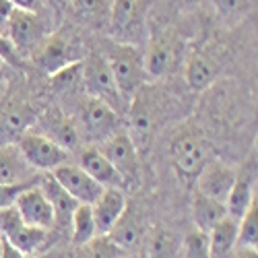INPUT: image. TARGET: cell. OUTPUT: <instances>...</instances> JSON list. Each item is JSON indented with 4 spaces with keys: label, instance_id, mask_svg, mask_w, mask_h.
Masks as SVG:
<instances>
[{
    "label": "cell",
    "instance_id": "cell-1",
    "mask_svg": "<svg viewBox=\"0 0 258 258\" xmlns=\"http://www.w3.org/2000/svg\"><path fill=\"white\" fill-rule=\"evenodd\" d=\"M103 58L112 71V77L118 85L124 101L131 105V101L143 89V85L147 81L141 52L128 44H114Z\"/></svg>",
    "mask_w": 258,
    "mask_h": 258
},
{
    "label": "cell",
    "instance_id": "cell-2",
    "mask_svg": "<svg viewBox=\"0 0 258 258\" xmlns=\"http://www.w3.org/2000/svg\"><path fill=\"white\" fill-rule=\"evenodd\" d=\"M99 147V151L105 155V159L112 163V167L118 171V176L124 182V190L133 188L141 182V161H139V151L133 137L126 131L114 133L112 137H107L103 143L95 145Z\"/></svg>",
    "mask_w": 258,
    "mask_h": 258
},
{
    "label": "cell",
    "instance_id": "cell-3",
    "mask_svg": "<svg viewBox=\"0 0 258 258\" xmlns=\"http://www.w3.org/2000/svg\"><path fill=\"white\" fill-rule=\"evenodd\" d=\"M83 85L89 97H95L120 114V110L128 105L112 77V71L101 54H89L83 60Z\"/></svg>",
    "mask_w": 258,
    "mask_h": 258
},
{
    "label": "cell",
    "instance_id": "cell-4",
    "mask_svg": "<svg viewBox=\"0 0 258 258\" xmlns=\"http://www.w3.org/2000/svg\"><path fill=\"white\" fill-rule=\"evenodd\" d=\"M77 124L83 139L99 145L107 137H112L114 133L120 131V114L107 103L95 97H87L79 105Z\"/></svg>",
    "mask_w": 258,
    "mask_h": 258
},
{
    "label": "cell",
    "instance_id": "cell-5",
    "mask_svg": "<svg viewBox=\"0 0 258 258\" xmlns=\"http://www.w3.org/2000/svg\"><path fill=\"white\" fill-rule=\"evenodd\" d=\"M17 149L23 155V159L37 171H54L56 167L69 163V151H64L60 145H56L52 139L44 137L41 133H25L17 141Z\"/></svg>",
    "mask_w": 258,
    "mask_h": 258
},
{
    "label": "cell",
    "instance_id": "cell-6",
    "mask_svg": "<svg viewBox=\"0 0 258 258\" xmlns=\"http://www.w3.org/2000/svg\"><path fill=\"white\" fill-rule=\"evenodd\" d=\"M46 29L41 19L37 17V13L31 11H21L15 9L9 21V29H7V37L13 44L15 52L19 58H27L33 56V52L39 48V44L46 39Z\"/></svg>",
    "mask_w": 258,
    "mask_h": 258
},
{
    "label": "cell",
    "instance_id": "cell-7",
    "mask_svg": "<svg viewBox=\"0 0 258 258\" xmlns=\"http://www.w3.org/2000/svg\"><path fill=\"white\" fill-rule=\"evenodd\" d=\"M31 58L37 69L52 77L54 73L71 67V64L81 62V50L75 39L62 33H54V35H46V39L39 44V48L33 52Z\"/></svg>",
    "mask_w": 258,
    "mask_h": 258
},
{
    "label": "cell",
    "instance_id": "cell-8",
    "mask_svg": "<svg viewBox=\"0 0 258 258\" xmlns=\"http://www.w3.org/2000/svg\"><path fill=\"white\" fill-rule=\"evenodd\" d=\"M171 161L178 174L186 178H197L201 169L209 163V145L201 135L182 133L171 143Z\"/></svg>",
    "mask_w": 258,
    "mask_h": 258
},
{
    "label": "cell",
    "instance_id": "cell-9",
    "mask_svg": "<svg viewBox=\"0 0 258 258\" xmlns=\"http://www.w3.org/2000/svg\"><path fill=\"white\" fill-rule=\"evenodd\" d=\"M50 176L67 190L79 205H93L99 199L101 192L105 190L89 174H85L77 163H71V161L56 167L54 171H50Z\"/></svg>",
    "mask_w": 258,
    "mask_h": 258
},
{
    "label": "cell",
    "instance_id": "cell-10",
    "mask_svg": "<svg viewBox=\"0 0 258 258\" xmlns=\"http://www.w3.org/2000/svg\"><path fill=\"white\" fill-rule=\"evenodd\" d=\"M15 207H17V211H19L21 219H23L25 225L41 227V229H52L54 227V211H52V205L46 199L44 190L39 188V184L27 186L19 195Z\"/></svg>",
    "mask_w": 258,
    "mask_h": 258
},
{
    "label": "cell",
    "instance_id": "cell-11",
    "mask_svg": "<svg viewBox=\"0 0 258 258\" xmlns=\"http://www.w3.org/2000/svg\"><path fill=\"white\" fill-rule=\"evenodd\" d=\"M126 209H128L126 190H122V188H105L99 195V199L91 205L97 235H107L110 233L112 227L120 221V217L124 215Z\"/></svg>",
    "mask_w": 258,
    "mask_h": 258
},
{
    "label": "cell",
    "instance_id": "cell-12",
    "mask_svg": "<svg viewBox=\"0 0 258 258\" xmlns=\"http://www.w3.org/2000/svg\"><path fill=\"white\" fill-rule=\"evenodd\" d=\"M235 174L238 171H233L221 161H209L197 176V190L203 192L205 197H211L225 205V199L235 182Z\"/></svg>",
    "mask_w": 258,
    "mask_h": 258
},
{
    "label": "cell",
    "instance_id": "cell-13",
    "mask_svg": "<svg viewBox=\"0 0 258 258\" xmlns=\"http://www.w3.org/2000/svg\"><path fill=\"white\" fill-rule=\"evenodd\" d=\"M37 171L23 159L17 145H0V184H37Z\"/></svg>",
    "mask_w": 258,
    "mask_h": 258
},
{
    "label": "cell",
    "instance_id": "cell-14",
    "mask_svg": "<svg viewBox=\"0 0 258 258\" xmlns=\"http://www.w3.org/2000/svg\"><path fill=\"white\" fill-rule=\"evenodd\" d=\"M254 184H256V159H250L246 171H242V174H235V182H233L229 195L225 199L227 217L240 219L242 215L246 213V209L256 199Z\"/></svg>",
    "mask_w": 258,
    "mask_h": 258
},
{
    "label": "cell",
    "instance_id": "cell-15",
    "mask_svg": "<svg viewBox=\"0 0 258 258\" xmlns=\"http://www.w3.org/2000/svg\"><path fill=\"white\" fill-rule=\"evenodd\" d=\"M85 174H89L99 186L103 188H122L124 182L118 176V171L112 167V163L105 159V155L99 151V147L89 145L79 153V163H77Z\"/></svg>",
    "mask_w": 258,
    "mask_h": 258
},
{
    "label": "cell",
    "instance_id": "cell-16",
    "mask_svg": "<svg viewBox=\"0 0 258 258\" xmlns=\"http://www.w3.org/2000/svg\"><path fill=\"white\" fill-rule=\"evenodd\" d=\"M41 122H44V133L41 135L52 139L56 145H60L64 149V151L71 153V151H75V149L81 147L83 137H81L77 120L69 118L67 114H62L58 110H52L41 118Z\"/></svg>",
    "mask_w": 258,
    "mask_h": 258
},
{
    "label": "cell",
    "instance_id": "cell-17",
    "mask_svg": "<svg viewBox=\"0 0 258 258\" xmlns=\"http://www.w3.org/2000/svg\"><path fill=\"white\" fill-rule=\"evenodd\" d=\"M37 184H39L41 190H44L46 199H48L50 205H52V211H54V225H58V227H71L73 213H75V209L79 207V203H77L50 174L41 176Z\"/></svg>",
    "mask_w": 258,
    "mask_h": 258
},
{
    "label": "cell",
    "instance_id": "cell-18",
    "mask_svg": "<svg viewBox=\"0 0 258 258\" xmlns=\"http://www.w3.org/2000/svg\"><path fill=\"white\" fill-rule=\"evenodd\" d=\"M207 235L211 258H231L238 250V219H221Z\"/></svg>",
    "mask_w": 258,
    "mask_h": 258
},
{
    "label": "cell",
    "instance_id": "cell-19",
    "mask_svg": "<svg viewBox=\"0 0 258 258\" xmlns=\"http://www.w3.org/2000/svg\"><path fill=\"white\" fill-rule=\"evenodd\" d=\"M225 217H227V211L223 203L215 201L211 197H205L199 190L192 195V221H195V229L209 233Z\"/></svg>",
    "mask_w": 258,
    "mask_h": 258
},
{
    "label": "cell",
    "instance_id": "cell-20",
    "mask_svg": "<svg viewBox=\"0 0 258 258\" xmlns=\"http://www.w3.org/2000/svg\"><path fill=\"white\" fill-rule=\"evenodd\" d=\"M174 64V44L169 39H157L149 46L147 54L143 56V69L147 79H161L171 71Z\"/></svg>",
    "mask_w": 258,
    "mask_h": 258
},
{
    "label": "cell",
    "instance_id": "cell-21",
    "mask_svg": "<svg viewBox=\"0 0 258 258\" xmlns=\"http://www.w3.org/2000/svg\"><path fill=\"white\" fill-rule=\"evenodd\" d=\"M110 238L122 252L124 250H135L139 248L141 240H143V225L141 219L137 217L135 213H131V209H126L124 215L120 217V221L112 227V231L107 233Z\"/></svg>",
    "mask_w": 258,
    "mask_h": 258
},
{
    "label": "cell",
    "instance_id": "cell-22",
    "mask_svg": "<svg viewBox=\"0 0 258 258\" xmlns=\"http://www.w3.org/2000/svg\"><path fill=\"white\" fill-rule=\"evenodd\" d=\"M48 231L41 227H31V225H21L15 233H11L9 238H5L11 246H15L23 256H35L44 254V248L48 246Z\"/></svg>",
    "mask_w": 258,
    "mask_h": 258
},
{
    "label": "cell",
    "instance_id": "cell-23",
    "mask_svg": "<svg viewBox=\"0 0 258 258\" xmlns=\"http://www.w3.org/2000/svg\"><path fill=\"white\" fill-rule=\"evenodd\" d=\"M93 238H97V229L91 205H79L71 219V240L75 246H87Z\"/></svg>",
    "mask_w": 258,
    "mask_h": 258
},
{
    "label": "cell",
    "instance_id": "cell-24",
    "mask_svg": "<svg viewBox=\"0 0 258 258\" xmlns=\"http://www.w3.org/2000/svg\"><path fill=\"white\" fill-rule=\"evenodd\" d=\"M217 77V67L203 54H195L186 67V83L195 91H203Z\"/></svg>",
    "mask_w": 258,
    "mask_h": 258
},
{
    "label": "cell",
    "instance_id": "cell-25",
    "mask_svg": "<svg viewBox=\"0 0 258 258\" xmlns=\"http://www.w3.org/2000/svg\"><path fill=\"white\" fill-rule=\"evenodd\" d=\"M178 252H180V240L174 231L167 227L153 229L147 244V258H176Z\"/></svg>",
    "mask_w": 258,
    "mask_h": 258
},
{
    "label": "cell",
    "instance_id": "cell-26",
    "mask_svg": "<svg viewBox=\"0 0 258 258\" xmlns=\"http://www.w3.org/2000/svg\"><path fill=\"white\" fill-rule=\"evenodd\" d=\"M238 248L240 250L258 248V199L252 201L246 213L238 219Z\"/></svg>",
    "mask_w": 258,
    "mask_h": 258
},
{
    "label": "cell",
    "instance_id": "cell-27",
    "mask_svg": "<svg viewBox=\"0 0 258 258\" xmlns=\"http://www.w3.org/2000/svg\"><path fill=\"white\" fill-rule=\"evenodd\" d=\"M137 15V0H112L110 7V27L114 33L124 31Z\"/></svg>",
    "mask_w": 258,
    "mask_h": 258
},
{
    "label": "cell",
    "instance_id": "cell-28",
    "mask_svg": "<svg viewBox=\"0 0 258 258\" xmlns=\"http://www.w3.org/2000/svg\"><path fill=\"white\" fill-rule=\"evenodd\" d=\"M31 122H33V114H31L29 107H11V110L7 112V116H5V126L3 128L9 135L21 137V135L27 133Z\"/></svg>",
    "mask_w": 258,
    "mask_h": 258
},
{
    "label": "cell",
    "instance_id": "cell-29",
    "mask_svg": "<svg viewBox=\"0 0 258 258\" xmlns=\"http://www.w3.org/2000/svg\"><path fill=\"white\" fill-rule=\"evenodd\" d=\"M52 85L60 91H69V89H75L79 83H83V60L81 62H75L71 67L62 69L58 73H54L50 77Z\"/></svg>",
    "mask_w": 258,
    "mask_h": 258
},
{
    "label": "cell",
    "instance_id": "cell-30",
    "mask_svg": "<svg viewBox=\"0 0 258 258\" xmlns=\"http://www.w3.org/2000/svg\"><path fill=\"white\" fill-rule=\"evenodd\" d=\"M184 258H211L209 256V235L195 229L190 231L182 242Z\"/></svg>",
    "mask_w": 258,
    "mask_h": 258
},
{
    "label": "cell",
    "instance_id": "cell-31",
    "mask_svg": "<svg viewBox=\"0 0 258 258\" xmlns=\"http://www.w3.org/2000/svg\"><path fill=\"white\" fill-rule=\"evenodd\" d=\"M71 3L77 9V13L85 21H91V23H99V21H103L110 15L105 0H71Z\"/></svg>",
    "mask_w": 258,
    "mask_h": 258
},
{
    "label": "cell",
    "instance_id": "cell-32",
    "mask_svg": "<svg viewBox=\"0 0 258 258\" xmlns=\"http://www.w3.org/2000/svg\"><path fill=\"white\" fill-rule=\"evenodd\" d=\"M89 258H122V250L107 238V235H97L87 244Z\"/></svg>",
    "mask_w": 258,
    "mask_h": 258
},
{
    "label": "cell",
    "instance_id": "cell-33",
    "mask_svg": "<svg viewBox=\"0 0 258 258\" xmlns=\"http://www.w3.org/2000/svg\"><path fill=\"white\" fill-rule=\"evenodd\" d=\"M21 225H23V219H21V215H19L15 205L0 209V235H3V238H9V235L15 233Z\"/></svg>",
    "mask_w": 258,
    "mask_h": 258
},
{
    "label": "cell",
    "instance_id": "cell-34",
    "mask_svg": "<svg viewBox=\"0 0 258 258\" xmlns=\"http://www.w3.org/2000/svg\"><path fill=\"white\" fill-rule=\"evenodd\" d=\"M27 186L33 184H17V186H9V184H0V209L5 207H13L19 199V195L23 192Z\"/></svg>",
    "mask_w": 258,
    "mask_h": 258
},
{
    "label": "cell",
    "instance_id": "cell-35",
    "mask_svg": "<svg viewBox=\"0 0 258 258\" xmlns=\"http://www.w3.org/2000/svg\"><path fill=\"white\" fill-rule=\"evenodd\" d=\"M248 0H213L215 9H217L221 15L231 17V15H238L244 7H246Z\"/></svg>",
    "mask_w": 258,
    "mask_h": 258
},
{
    "label": "cell",
    "instance_id": "cell-36",
    "mask_svg": "<svg viewBox=\"0 0 258 258\" xmlns=\"http://www.w3.org/2000/svg\"><path fill=\"white\" fill-rule=\"evenodd\" d=\"M0 60L13 64V67H19V60H21V58L17 56L13 44L9 41V37H5V35H0Z\"/></svg>",
    "mask_w": 258,
    "mask_h": 258
},
{
    "label": "cell",
    "instance_id": "cell-37",
    "mask_svg": "<svg viewBox=\"0 0 258 258\" xmlns=\"http://www.w3.org/2000/svg\"><path fill=\"white\" fill-rule=\"evenodd\" d=\"M15 7L9 3V0H0V35L7 37V29H9V21L13 15Z\"/></svg>",
    "mask_w": 258,
    "mask_h": 258
},
{
    "label": "cell",
    "instance_id": "cell-38",
    "mask_svg": "<svg viewBox=\"0 0 258 258\" xmlns=\"http://www.w3.org/2000/svg\"><path fill=\"white\" fill-rule=\"evenodd\" d=\"M9 3L15 7V9H21V11H31L35 13L41 5V0H9Z\"/></svg>",
    "mask_w": 258,
    "mask_h": 258
},
{
    "label": "cell",
    "instance_id": "cell-39",
    "mask_svg": "<svg viewBox=\"0 0 258 258\" xmlns=\"http://www.w3.org/2000/svg\"><path fill=\"white\" fill-rule=\"evenodd\" d=\"M0 258H25L23 254H21L15 246H11L7 240L3 242V252H0Z\"/></svg>",
    "mask_w": 258,
    "mask_h": 258
},
{
    "label": "cell",
    "instance_id": "cell-40",
    "mask_svg": "<svg viewBox=\"0 0 258 258\" xmlns=\"http://www.w3.org/2000/svg\"><path fill=\"white\" fill-rule=\"evenodd\" d=\"M231 258H258V254H256V250H235L233 252V256Z\"/></svg>",
    "mask_w": 258,
    "mask_h": 258
},
{
    "label": "cell",
    "instance_id": "cell-41",
    "mask_svg": "<svg viewBox=\"0 0 258 258\" xmlns=\"http://www.w3.org/2000/svg\"><path fill=\"white\" fill-rule=\"evenodd\" d=\"M25 258H52L50 254H35V256H25Z\"/></svg>",
    "mask_w": 258,
    "mask_h": 258
},
{
    "label": "cell",
    "instance_id": "cell-42",
    "mask_svg": "<svg viewBox=\"0 0 258 258\" xmlns=\"http://www.w3.org/2000/svg\"><path fill=\"white\" fill-rule=\"evenodd\" d=\"M3 242H5V238H3V235H0V252H3Z\"/></svg>",
    "mask_w": 258,
    "mask_h": 258
},
{
    "label": "cell",
    "instance_id": "cell-43",
    "mask_svg": "<svg viewBox=\"0 0 258 258\" xmlns=\"http://www.w3.org/2000/svg\"><path fill=\"white\" fill-rule=\"evenodd\" d=\"M0 69H3V60H0Z\"/></svg>",
    "mask_w": 258,
    "mask_h": 258
}]
</instances>
